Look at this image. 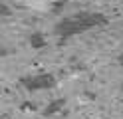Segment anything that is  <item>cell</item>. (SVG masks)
<instances>
[{
	"mask_svg": "<svg viewBox=\"0 0 123 119\" xmlns=\"http://www.w3.org/2000/svg\"><path fill=\"white\" fill-rule=\"evenodd\" d=\"M105 16L99 14V12H80V14H74V16H68V18L60 20L56 24V34L62 38H70V36H78L83 34L95 26H101L105 24Z\"/></svg>",
	"mask_w": 123,
	"mask_h": 119,
	"instance_id": "cell-1",
	"label": "cell"
},
{
	"mask_svg": "<svg viewBox=\"0 0 123 119\" xmlns=\"http://www.w3.org/2000/svg\"><path fill=\"white\" fill-rule=\"evenodd\" d=\"M28 89L32 91H38V89H48V87L54 85V77L48 75V74H38V75H30V77H24L22 79Z\"/></svg>",
	"mask_w": 123,
	"mask_h": 119,
	"instance_id": "cell-2",
	"label": "cell"
}]
</instances>
